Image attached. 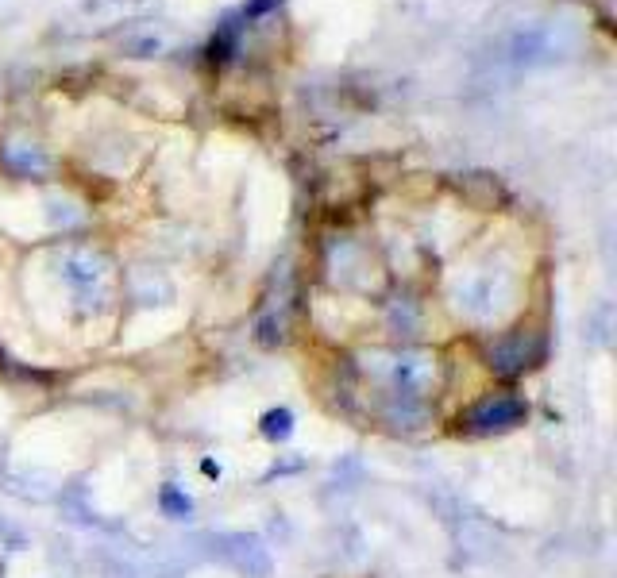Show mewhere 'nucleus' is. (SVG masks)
Masks as SVG:
<instances>
[{
    "mask_svg": "<svg viewBox=\"0 0 617 578\" xmlns=\"http://www.w3.org/2000/svg\"><path fill=\"white\" fill-rule=\"evenodd\" d=\"M486 359H490V370H498L502 378H517V374L533 370L544 359V340L537 332H513V336L494 343L486 351Z\"/></svg>",
    "mask_w": 617,
    "mask_h": 578,
    "instance_id": "20e7f679",
    "label": "nucleus"
},
{
    "mask_svg": "<svg viewBox=\"0 0 617 578\" xmlns=\"http://www.w3.org/2000/svg\"><path fill=\"white\" fill-rule=\"evenodd\" d=\"M201 471L209 474V478H216V474H220V467H216V463H209V459H205V463H201Z\"/></svg>",
    "mask_w": 617,
    "mask_h": 578,
    "instance_id": "1a4fd4ad",
    "label": "nucleus"
},
{
    "mask_svg": "<svg viewBox=\"0 0 617 578\" xmlns=\"http://www.w3.org/2000/svg\"><path fill=\"white\" fill-rule=\"evenodd\" d=\"M525 417H529V405L517 394H490L463 413V424L471 432L490 436V432H510L517 424H525Z\"/></svg>",
    "mask_w": 617,
    "mask_h": 578,
    "instance_id": "f03ea898",
    "label": "nucleus"
},
{
    "mask_svg": "<svg viewBox=\"0 0 617 578\" xmlns=\"http://www.w3.org/2000/svg\"><path fill=\"white\" fill-rule=\"evenodd\" d=\"M259 432H263L267 440H274V444L290 440V432H294V413H290V409H267L263 421H259Z\"/></svg>",
    "mask_w": 617,
    "mask_h": 578,
    "instance_id": "0eeeda50",
    "label": "nucleus"
},
{
    "mask_svg": "<svg viewBox=\"0 0 617 578\" xmlns=\"http://www.w3.org/2000/svg\"><path fill=\"white\" fill-rule=\"evenodd\" d=\"M162 509H166V517H174V521H182L193 513V501L182 494V490H174V486H166L162 490Z\"/></svg>",
    "mask_w": 617,
    "mask_h": 578,
    "instance_id": "6e6552de",
    "label": "nucleus"
},
{
    "mask_svg": "<svg viewBox=\"0 0 617 578\" xmlns=\"http://www.w3.org/2000/svg\"><path fill=\"white\" fill-rule=\"evenodd\" d=\"M62 278L70 282V289L78 293L81 301H93V297L105 293L108 266H105V259L93 255V251H70L66 263H62Z\"/></svg>",
    "mask_w": 617,
    "mask_h": 578,
    "instance_id": "39448f33",
    "label": "nucleus"
},
{
    "mask_svg": "<svg viewBox=\"0 0 617 578\" xmlns=\"http://www.w3.org/2000/svg\"><path fill=\"white\" fill-rule=\"evenodd\" d=\"M224 544H228V548H224L228 559H236V567H240V571H247V575H259V578L270 571L267 548H263L255 536H228Z\"/></svg>",
    "mask_w": 617,
    "mask_h": 578,
    "instance_id": "423d86ee",
    "label": "nucleus"
},
{
    "mask_svg": "<svg viewBox=\"0 0 617 578\" xmlns=\"http://www.w3.org/2000/svg\"><path fill=\"white\" fill-rule=\"evenodd\" d=\"M162 8V0H81L74 8V24L81 31H108L135 20H147Z\"/></svg>",
    "mask_w": 617,
    "mask_h": 578,
    "instance_id": "f257e3e1",
    "label": "nucleus"
},
{
    "mask_svg": "<svg viewBox=\"0 0 617 578\" xmlns=\"http://www.w3.org/2000/svg\"><path fill=\"white\" fill-rule=\"evenodd\" d=\"M390 386L398 390L402 401H421L436 386V359L429 351H402L390 363Z\"/></svg>",
    "mask_w": 617,
    "mask_h": 578,
    "instance_id": "7ed1b4c3",
    "label": "nucleus"
}]
</instances>
